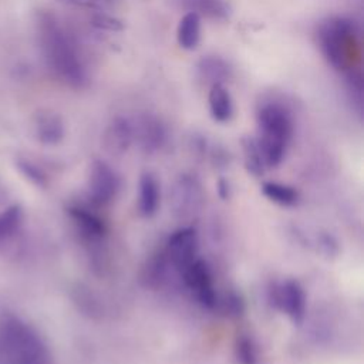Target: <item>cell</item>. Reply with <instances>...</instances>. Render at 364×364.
Returning a JSON list of instances; mask_svg holds the SVG:
<instances>
[{
    "label": "cell",
    "mask_w": 364,
    "mask_h": 364,
    "mask_svg": "<svg viewBox=\"0 0 364 364\" xmlns=\"http://www.w3.org/2000/svg\"><path fill=\"white\" fill-rule=\"evenodd\" d=\"M161 200V193H159V183L156 178L145 172L139 178V185H138V208L142 216H152L155 215Z\"/></svg>",
    "instance_id": "cell-15"
},
{
    "label": "cell",
    "mask_w": 364,
    "mask_h": 364,
    "mask_svg": "<svg viewBox=\"0 0 364 364\" xmlns=\"http://www.w3.org/2000/svg\"><path fill=\"white\" fill-rule=\"evenodd\" d=\"M219 195L223 199H226L229 196V185L226 182H223V181L219 182Z\"/></svg>",
    "instance_id": "cell-27"
},
{
    "label": "cell",
    "mask_w": 364,
    "mask_h": 364,
    "mask_svg": "<svg viewBox=\"0 0 364 364\" xmlns=\"http://www.w3.org/2000/svg\"><path fill=\"white\" fill-rule=\"evenodd\" d=\"M61 4L85 9L90 11H111L117 9L121 0H57Z\"/></svg>",
    "instance_id": "cell-24"
},
{
    "label": "cell",
    "mask_w": 364,
    "mask_h": 364,
    "mask_svg": "<svg viewBox=\"0 0 364 364\" xmlns=\"http://www.w3.org/2000/svg\"><path fill=\"white\" fill-rule=\"evenodd\" d=\"M0 202H1V189H0Z\"/></svg>",
    "instance_id": "cell-28"
},
{
    "label": "cell",
    "mask_w": 364,
    "mask_h": 364,
    "mask_svg": "<svg viewBox=\"0 0 364 364\" xmlns=\"http://www.w3.org/2000/svg\"><path fill=\"white\" fill-rule=\"evenodd\" d=\"M36 136L43 145H57L64 139L65 128L63 118L54 111H41L34 121Z\"/></svg>",
    "instance_id": "cell-13"
},
{
    "label": "cell",
    "mask_w": 364,
    "mask_h": 364,
    "mask_svg": "<svg viewBox=\"0 0 364 364\" xmlns=\"http://www.w3.org/2000/svg\"><path fill=\"white\" fill-rule=\"evenodd\" d=\"M23 222V210L18 205L9 206L0 212V240L11 236Z\"/></svg>",
    "instance_id": "cell-21"
},
{
    "label": "cell",
    "mask_w": 364,
    "mask_h": 364,
    "mask_svg": "<svg viewBox=\"0 0 364 364\" xmlns=\"http://www.w3.org/2000/svg\"><path fill=\"white\" fill-rule=\"evenodd\" d=\"M68 213L71 219L78 225V228L92 237H100L105 233V225L104 222L92 212H90L85 208L73 206L68 209Z\"/></svg>",
    "instance_id": "cell-19"
},
{
    "label": "cell",
    "mask_w": 364,
    "mask_h": 364,
    "mask_svg": "<svg viewBox=\"0 0 364 364\" xmlns=\"http://www.w3.org/2000/svg\"><path fill=\"white\" fill-rule=\"evenodd\" d=\"M37 36L43 60L50 73L64 85L82 90L90 77L75 41L50 11L37 14Z\"/></svg>",
    "instance_id": "cell-1"
},
{
    "label": "cell",
    "mask_w": 364,
    "mask_h": 364,
    "mask_svg": "<svg viewBox=\"0 0 364 364\" xmlns=\"http://www.w3.org/2000/svg\"><path fill=\"white\" fill-rule=\"evenodd\" d=\"M90 26L94 27L95 30L101 31H122L124 30V23L122 20L114 17L108 11H94L90 16Z\"/></svg>",
    "instance_id": "cell-23"
},
{
    "label": "cell",
    "mask_w": 364,
    "mask_h": 364,
    "mask_svg": "<svg viewBox=\"0 0 364 364\" xmlns=\"http://www.w3.org/2000/svg\"><path fill=\"white\" fill-rule=\"evenodd\" d=\"M205 193L200 182L191 173L179 175L169 192V206L175 218L186 220L195 218L203 208Z\"/></svg>",
    "instance_id": "cell-5"
},
{
    "label": "cell",
    "mask_w": 364,
    "mask_h": 364,
    "mask_svg": "<svg viewBox=\"0 0 364 364\" xmlns=\"http://www.w3.org/2000/svg\"><path fill=\"white\" fill-rule=\"evenodd\" d=\"M273 306L283 311L294 324L303 323L306 317V293L299 282L287 279L272 290Z\"/></svg>",
    "instance_id": "cell-9"
},
{
    "label": "cell",
    "mask_w": 364,
    "mask_h": 364,
    "mask_svg": "<svg viewBox=\"0 0 364 364\" xmlns=\"http://www.w3.org/2000/svg\"><path fill=\"white\" fill-rule=\"evenodd\" d=\"M134 142V125L132 121L117 115L104 129L102 144L104 148L112 155H122L129 149Z\"/></svg>",
    "instance_id": "cell-11"
},
{
    "label": "cell",
    "mask_w": 364,
    "mask_h": 364,
    "mask_svg": "<svg viewBox=\"0 0 364 364\" xmlns=\"http://www.w3.org/2000/svg\"><path fill=\"white\" fill-rule=\"evenodd\" d=\"M200 26L202 18L191 11H186L176 27V40L181 48L195 50L200 41Z\"/></svg>",
    "instance_id": "cell-17"
},
{
    "label": "cell",
    "mask_w": 364,
    "mask_h": 364,
    "mask_svg": "<svg viewBox=\"0 0 364 364\" xmlns=\"http://www.w3.org/2000/svg\"><path fill=\"white\" fill-rule=\"evenodd\" d=\"M134 125V141L138 142L142 151L156 152L159 151L168 138V131L162 119L154 114H141Z\"/></svg>",
    "instance_id": "cell-10"
},
{
    "label": "cell",
    "mask_w": 364,
    "mask_h": 364,
    "mask_svg": "<svg viewBox=\"0 0 364 364\" xmlns=\"http://www.w3.org/2000/svg\"><path fill=\"white\" fill-rule=\"evenodd\" d=\"M242 151H243V159H245L246 171L255 178L263 176L267 166H266L263 154L259 148V144L256 141V136L242 138Z\"/></svg>",
    "instance_id": "cell-18"
},
{
    "label": "cell",
    "mask_w": 364,
    "mask_h": 364,
    "mask_svg": "<svg viewBox=\"0 0 364 364\" xmlns=\"http://www.w3.org/2000/svg\"><path fill=\"white\" fill-rule=\"evenodd\" d=\"M196 74L210 87L213 84H226L232 78L233 71L230 64L223 57L209 54L203 55L196 63Z\"/></svg>",
    "instance_id": "cell-14"
},
{
    "label": "cell",
    "mask_w": 364,
    "mask_h": 364,
    "mask_svg": "<svg viewBox=\"0 0 364 364\" xmlns=\"http://www.w3.org/2000/svg\"><path fill=\"white\" fill-rule=\"evenodd\" d=\"M262 193L270 202L280 206H293L299 200V193L296 189L279 182H264L262 185Z\"/></svg>",
    "instance_id": "cell-20"
},
{
    "label": "cell",
    "mask_w": 364,
    "mask_h": 364,
    "mask_svg": "<svg viewBox=\"0 0 364 364\" xmlns=\"http://www.w3.org/2000/svg\"><path fill=\"white\" fill-rule=\"evenodd\" d=\"M209 112L216 122H228L233 117V100L225 84L209 87Z\"/></svg>",
    "instance_id": "cell-16"
},
{
    "label": "cell",
    "mask_w": 364,
    "mask_h": 364,
    "mask_svg": "<svg viewBox=\"0 0 364 364\" xmlns=\"http://www.w3.org/2000/svg\"><path fill=\"white\" fill-rule=\"evenodd\" d=\"M198 249L199 239L196 230L191 226L181 228L175 230L166 240L164 252L165 262L181 274L186 266L198 259Z\"/></svg>",
    "instance_id": "cell-6"
},
{
    "label": "cell",
    "mask_w": 364,
    "mask_h": 364,
    "mask_svg": "<svg viewBox=\"0 0 364 364\" xmlns=\"http://www.w3.org/2000/svg\"><path fill=\"white\" fill-rule=\"evenodd\" d=\"M235 354L239 364H257L259 354L255 341L247 336H240L236 340Z\"/></svg>",
    "instance_id": "cell-22"
},
{
    "label": "cell",
    "mask_w": 364,
    "mask_h": 364,
    "mask_svg": "<svg viewBox=\"0 0 364 364\" xmlns=\"http://www.w3.org/2000/svg\"><path fill=\"white\" fill-rule=\"evenodd\" d=\"M317 41L321 54L334 70L346 73L354 68L358 54V28L351 18L328 17L317 30Z\"/></svg>",
    "instance_id": "cell-4"
},
{
    "label": "cell",
    "mask_w": 364,
    "mask_h": 364,
    "mask_svg": "<svg viewBox=\"0 0 364 364\" xmlns=\"http://www.w3.org/2000/svg\"><path fill=\"white\" fill-rule=\"evenodd\" d=\"M316 247L317 250L324 255V256H334L338 252V246L337 242L334 240V237L328 233H317L316 237Z\"/></svg>",
    "instance_id": "cell-26"
},
{
    "label": "cell",
    "mask_w": 364,
    "mask_h": 364,
    "mask_svg": "<svg viewBox=\"0 0 364 364\" xmlns=\"http://www.w3.org/2000/svg\"><path fill=\"white\" fill-rule=\"evenodd\" d=\"M16 166L17 169L24 175L26 179H28L31 183L37 185V186H46L47 185V176L46 173L41 171V168H38L36 164H33L28 159H23L18 158L16 161Z\"/></svg>",
    "instance_id": "cell-25"
},
{
    "label": "cell",
    "mask_w": 364,
    "mask_h": 364,
    "mask_svg": "<svg viewBox=\"0 0 364 364\" xmlns=\"http://www.w3.org/2000/svg\"><path fill=\"white\" fill-rule=\"evenodd\" d=\"M119 176L104 161L97 159L92 162L88 175V196L98 205L104 206L112 202L119 191Z\"/></svg>",
    "instance_id": "cell-8"
},
{
    "label": "cell",
    "mask_w": 364,
    "mask_h": 364,
    "mask_svg": "<svg viewBox=\"0 0 364 364\" xmlns=\"http://www.w3.org/2000/svg\"><path fill=\"white\" fill-rule=\"evenodd\" d=\"M172 3L185 11L206 17L215 21H226L232 16V4L229 0H172Z\"/></svg>",
    "instance_id": "cell-12"
},
{
    "label": "cell",
    "mask_w": 364,
    "mask_h": 364,
    "mask_svg": "<svg viewBox=\"0 0 364 364\" xmlns=\"http://www.w3.org/2000/svg\"><path fill=\"white\" fill-rule=\"evenodd\" d=\"M0 364H51V357L30 324L9 317L0 323Z\"/></svg>",
    "instance_id": "cell-3"
},
{
    "label": "cell",
    "mask_w": 364,
    "mask_h": 364,
    "mask_svg": "<svg viewBox=\"0 0 364 364\" xmlns=\"http://www.w3.org/2000/svg\"><path fill=\"white\" fill-rule=\"evenodd\" d=\"M179 276L183 280L185 286L195 294V297L203 307H216L219 299L213 286L210 269L205 260L199 257L195 259L181 272Z\"/></svg>",
    "instance_id": "cell-7"
},
{
    "label": "cell",
    "mask_w": 364,
    "mask_h": 364,
    "mask_svg": "<svg viewBox=\"0 0 364 364\" xmlns=\"http://www.w3.org/2000/svg\"><path fill=\"white\" fill-rule=\"evenodd\" d=\"M256 141L263 154L267 169L280 165L293 136V117L290 109L279 101L263 102L256 112Z\"/></svg>",
    "instance_id": "cell-2"
}]
</instances>
